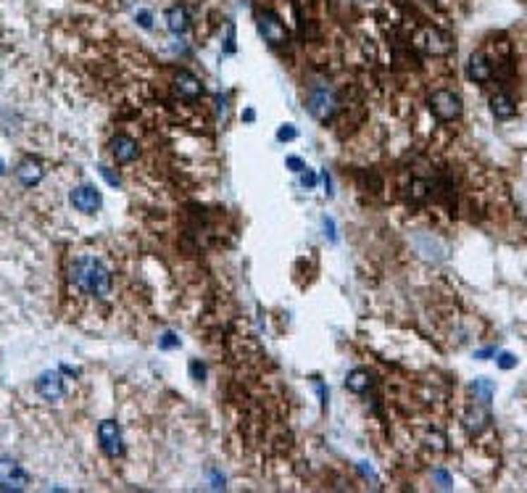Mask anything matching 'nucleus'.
Listing matches in <instances>:
<instances>
[{
  "mask_svg": "<svg viewBox=\"0 0 527 493\" xmlns=\"http://www.w3.org/2000/svg\"><path fill=\"white\" fill-rule=\"evenodd\" d=\"M71 282L82 288L90 296L98 298H109L111 296V272L103 267V262L92 259V256H82L71 267Z\"/></svg>",
  "mask_w": 527,
  "mask_h": 493,
  "instance_id": "obj_1",
  "label": "nucleus"
},
{
  "mask_svg": "<svg viewBox=\"0 0 527 493\" xmlns=\"http://www.w3.org/2000/svg\"><path fill=\"white\" fill-rule=\"evenodd\" d=\"M306 106H308V114H311L314 119H319V121L332 119L335 106H338V98H335L332 85H327V82H314L306 92Z\"/></svg>",
  "mask_w": 527,
  "mask_h": 493,
  "instance_id": "obj_2",
  "label": "nucleus"
},
{
  "mask_svg": "<svg viewBox=\"0 0 527 493\" xmlns=\"http://www.w3.org/2000/svg\"><path fill=\"white\" fill-rule=\"evenodd\" d=\"M430 111L438 121H456L464 111V103H461V95L454 90H435L430 95Z\"/></svg>",
  "mask_w": 527,
  "mask_h": 493,
  "instance_id": "obj_3",
  "label": "nucleus"
},
{
  "mask_svg": "<svg viewBox=\"0 0 527 493\" xmlns=\"http://www.w3.org/2000/svg\"><path fill=\"white\" fill-rule=\"evenodd\" d=\"M30 485V473L11 456H0V491L19 493Z\"/></svg>",
  "mask_w": 527,
  "mask_h": 493,
  "instance_id": "obj_4",
  "label": "nucleus"
},
{
  "mask_svg": "<svg viewBox=\"0 0 527 493\" xmlns=\"http://www.w3.org/2000/svg\"><path fill=\"white\" fill-rule=\"evenodd\" d=\"M98 441L106 456H111V459L124 456V435H121V427L114 420H103L98 425Z\"/></svg>",
  "mask_w": 527,
  "mask_h": 493,
  "instance_id": "obj_5",
  "label": "nucleus"
},
{
  "mask_svg": "<svg viewBox=\"0 0 527 493\" xmlns=\"http://www.w3.org/2000/svg\"><path fill=\"white\" fill-rule=\"evenodd\" d=\"M259 32L264 35V40L272 45V48H282L288 42V30L285 24L279 21V16L274 11H261L259 13Z\"/></svg>",
  "mask_w": 527,
  "mask_h": 493,
  "instance_id": "obj_6",
  "label": "nucleus"
},
{
  "mask_svg": "<svg viewBox=\"0 0 527 493\" xmlns=\"http://www.w3.org/2000/svg\"><path fill=\"white\" fill-rule=\"evenodd\" d=\"M417 48H422L425 53H432V56H446V53H451V48H454V42H451V37H448L446 32L435 30V27H425V30L417 35Z\"/></svg>",
  "mask_w": 527,
  "mask_h": 493,
  "instance_id": "obj_7",
  "label": "nucleus"
},
{
  "mask_svg": "<svg viewBox=\"0 0 527 493\" xmlns=\"http://www.w3.org/2000/svg\"><path fill=\"white\" fill-rule=\"evenodd\" d=\"M71 206L77 209V212L82 214H95L103 206V198H100V193L92 188V185H82V188H74L69 195Z\"/></svg>",
  "mask_w": 527,
  "mask_h": 493,
  "instance_id": "obj_8",
  "label": "nucleus"
},
{
  "mask_svg": "<svg viewBox=\"0 0 527 493\" xmlns=\"http://www.w3.org/2000/svg\"><path fill=\"white\" fill-rule=\"evenodd\" d=\"M35 391L40 393V398H45V401H61L63 398V393H66V388H63V380H61V372H42L37 380H35Z\"/></svg>",
  "mask_w": 527,
  "mask_h": 493,
  "instance_id": "obj_9",
  "label": "nucleus"
},
{
  "mask_svg": "<svg viewBox=\"0 0 527 493\" xmlns=\"http://www.w3.org/2000/svg\"><path fill=\"white\" fill-rule=\"evenodd\" d=\"M174 90H177L179 98H185V101H198V98H203V82L193 74V71L182 69L174 77Z\"/></svg>",
  "mask_w": 527,
  "mask_h": 493,
  "instance_id": "obj_10",
  "label": "nucleus"
},
{
  "mask_svg": "<svg viewBox=\"0 0 527 493\" xmlns=\"http://www.w3.org/2000/svg\"><path fill=\"white\" fill-rule=\"evenodd\" d=\"M111 153H114L116 164H132L140 156V148L130 135H116V138L111 140Z\"/></svg>",
  "mask_w": 527,
  "mask_h": 493,
  "instance_id": "obj_11",
  "label": "nucleus"
},
{
  "mask_svg": "<svg viewBox=\"0 0 527 493\" xmlns=\"http://www.w3.org/2000/svg\"><path fill=\"white\" fill-rule=\"evenodd\" d=\"M490 425V409H487L485 401L475 403L467 414H464V427H467L469 435H480Z\"/></svg>",
  "mask_w": 527,
  "mask_h": 493,
  "instance_id": "obj_12",
  "label": "nucleus"
},
{
  "mask_svg": "<svg viewBox=\"0 0 527 493\" xmlns=\"http://www.w3.org/2000/svg\"><path fill=\"white\" fill-rule=\"evenodd\" d=\"M467 74H469V80H475V82H490L493 66H490V61L485 59V53H472V56H469Z\"/></svg>",
  "mask_w": 527,
  "mask_h": 493,
  "instance_id": "obj_13",
  "label": "nucleus"
},
{
  "mask_svg": "<svg viewBox=\"0 0 527 493\" xmlns=\"http://www.w3.org/2000/svg\"><path fill=\"white\" fill-rule=\"evenodd\" d=\"M42 166L37 162H21L19 166H16V177H19V182L24 185V188H35V185H40V180H42Z\"/></svg>",
  "mask_w": 527,
  "mask_h": 493,
  "instance_id": "obj_14",
  "label": "nucleus"
},
{
  "mask_svg": "<svg viewBox=\"0 0 527 493\" xmlns=\"http://www.w3.org/2000/svg\"><path fill=\"white\" fill-rule=\"evenodd\" d=\"M490 111H493L496 119H511L517 114V106H514V98L509 92H496L490 98Z\"/></svg>",
  "mask_w": 527,
  "mask_h": 493,
  "instance_id": "obj_15",
  "label": "nucleus"
},
{
  "mask_svg": "<svg viewBox=\"0 0 527 493\" xmlns=\"http://www.w3.org/2000/svg\"><path fill=\"white\" fill-rule=\"evenodd\" d=\"M372 372L369 370H353V372H349V377H346V388H349L351 393H367L369 388H372Z\"/></svg>",
  "mask_w": 527,
  "mask_h": 493,
  "instance_id": "obj_16",
  "label": "nucleus"
},
{
  "mask_svg": "<svg viewBox=\"0 0 527 493\" xmlns=\"http://www.w3.org/2000/svg\"><path fill=\"white\" fill-rule=\"evenodd\" d=\"M166 27H169L171 35H185L190 27L188 21V11L179 8V6H171L169 11H166Z\"/></svg>",
  "mask_w": 527,
  "mask_h": 493,
  "instance_id": "obj_17",
  "label": "nucleus"
},
{
  "mask_svg": "<svg viewBox=\"0 0 527 493\" xmlns=\"http://www.w3.org/2000/svg\"><path fill=\"white\" fill-rule=\"evenodd\" d=\"M472 391H475V396H480V401L490 403V396H493V383H490V380H485V377H478V380L472 383Z\"/></svg>",
  "mask_w": 527,
  "mask_h": 493,
  "instance_id": "obj_18",
  "label": "nucleus"
},
{
  "mask_svg": "<svg viewBox=\"0 0 527 493\" xmlns=\"http://www.w3.org/2000/svg\"><path fill=\"white\" fill-rule=\"evenodd\" d=\"M296 138H298V130H296L293 124H282V127L277 130V140H282V142H285V140H296Z\"/></svg>",
  "mask_w": 527,
  "mask_h": 493,
  "instance_id": "obj_19",
  "label": "nucleus"
},
{
  "mask_svg": "<svg viewBox=\"0 0 527 493\" xmlns=\"http://www.w3.org/2000/svg\"><path fill=\"white\" fill-rule=\"evenodd\" d=\"M98 171L103 174V177H106V182H109L111 188H119V185H121L119 174H114V171H111L109 166H98Z\"/></svg>",
  "mask_w": 527,
  "mask_h": 493,
  "instance_id": "obj_20",
  "label": "nucleus"
},
{
  "mask_svg": "<svg viewBox=\"0 0 527 493\" xmlns=\"http://www.w3.org/2000/svg\"><path fill=\"white\" fill-rule=\"evenodd\" d=\"M190 375H193V380H203V377H206V367H203L198 359H193V362H190Z\"/></svg>",
  "mask_w": 527,
  "mask_h": 493,
  "instance_id": "obj_21",
  "label": "nucleus"
},
{
  "mask_svg": "<svg viewBox=\"0 0 527 493\" xmlns=\"http://www.w3.org/2000/svg\"><path fill=\"white\" fill-rule=\"evenodd\" d=\"M161 348H177L179 346V338L174 335V332H164V338L159 341Z\"/></svg>",
  "mask_w": 527,
  "mask_h": 493,
  "instance_id": "obj_22",
  "label": "nucleus"
},
{
  "mask_svg": "<svg viewBox=\"0 0 527 493\" xmlns=\"http://www.w3.org/2000/svg\"><path fill=\"white\" fill-rule=\"evenodd\" d=\"M301 185H303V188H314V185H317V174H314V171H308V169H303V171H301Z\"/></svg>",
  "mask_w": 527,
  "mask_h": 493,
  "instance_id": "obj_23",
  "label": "nucleus"
},
{
  "mask_svg": "<svg viewBox=\"0 0 527 493\" xmlns=\"http://www.w3.org/2000/svg\"><path fill=\"white\" fill-rule=\"evenodd\" d=\"M514 364H517V359H514L511 353H501V359H498V367H501V370H511Z\"/></svg>",
  "mask_w": 527,
  "mask_h": 493,
  "instance_id": "obj_24",
  "label": "nucleus"
},
{
  "mask_svg": "<svg viewBox=\"0 0 527 493\" xmlns=\"http://www.w3.org/2000/svg\"><path fill=\"white\" fill-rule=\"evenodd\" d=\"M322 224H325V235H327L329 241H338V235H335V221L325 217V221H322Z\"/></svg>",
  "mask_w": 527,
  "mask_h": 493,
  "instance_id": "obj_25",
  "label": "nucleus"
},
{
  "mask_svg": "<svg viewBox=\"0 0 527 493\" xmlns=\"http://www.w3.org/2000/svg\"><path fill=\"white\" fill-rule=\"evenodd\" d=\"M288 166H290L293 171H303V169H306V164L301 162L298 156H290V159H288Z\"/></svg>",
  "mask_w": 527,
  "mask_h": 493,
  "instance_id": "obj_26",
  "label": "nucleus"
},
{
  "mask_svg": "<svg viewBox=\"0 0 527 493\" xmlns=\"http://www.w3.org/2000/svg\"><path fill=\"white\" fill-rule=\"evenodd\" d=\"M138 21H140V27H145V30H150V24H153V21H150V13H148V11H140V13H138Z\"/></svg>",
  "mask_w": 527,
  "mask_h": 493,
  "instance_id": "obj_27",
  "label": "nucleus"
},
{
  "mask_svg": "<svg viewBox=\"0 0 527 493\" xmlns=\"http://www.w3.org/2000/svg\"><path fill=\"white\" fill-rule=\"evenodd\" d=\"M435 477L440 480V488H451V480H448L446 473H435Z\"/></svg>",
  "mask_w": 527,
  "mask_h": 493,
  "instance_id": "obj_28",
  "label": "nucleus"
},
{
  "mask_svg": "<svg viewBox=\"0 0 527 493\" xmlns=\"http://www.w3.org/2000/svg\"><path fill=\"white\" fill-rule=\"evenodd\" d=\"M322 182H325V188H327V195H332V190H329V188H332V185H329V174H327V171H325V174H322Z\"/></svg>",
  "mask_w": 527,
  "mask_h": 493,
  "instance_id": "obj_29",
  "label": "nucleus"
},
{
  "mask_svg": "<svg viewBox=\"0 0 527 493\" xmlns=\"http://www.w3.org/2000/svg\"><path fill=\"white\" fill-rule=\"evenodd\" d=\"M243 119H246V121H253V119H256V114H253V111H246V114H243Z\"/></svg>",
  "mask_w": 527,
  "mask_h": 493,
  "instance_id": "obj_30",
  "label": "nucleus"
},
{
  "mask_svg": "<svg viewBox=\"0 0 527 493\" xmlns=\"http://www.w3.org/2000/svg\"><path fill=\"white\" fill-rule=\"evenodd\" d=\"M319 396H322V403H327V393H325V385H319Z\"/></svg>",
  "mask_w": 527,
  "mask_h": 493,
  "instance_id": "obj_31",
  "label": "nucleus"
},
{
  "mask_svg": "<svg viewBox=\"0 0 527 493\" xmlns=\"http://www.w3.org/2000/svg\"><path fill=\"white\" fill-rule=\"evenodd\" d=\"M3 171H6V166H3V162H0V174H3Z\"/></svg>",
  "mask_w": 527,
  "mask_h": 493,
  "instance_id": "obj_32",
  "label": "nucleus"
}]
</instances>
